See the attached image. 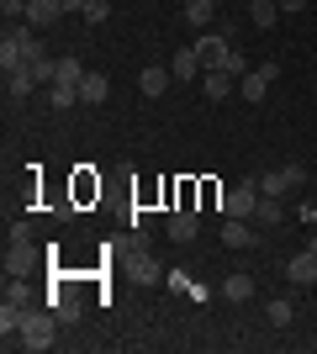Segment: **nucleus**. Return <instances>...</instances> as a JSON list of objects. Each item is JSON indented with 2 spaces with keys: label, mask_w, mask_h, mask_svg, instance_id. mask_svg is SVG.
<instances>
[{
  "label": "nucleus",
  "mask_w": 317,
  "mask_h": 354,
  "mask_svg": "<svg viewBox=\"0 0 317 354\" xmlns=\"http://www.w3.org/2000/svg\"><path fill=\"white\" fill-rule=\"evenodd\" d=\"M53 323H59V312H53V307H32L27 312V328H21V339H16V344L32 349V354L48 349V344H53Z\"/></svg>",
  "instance_id": "nucleus-1"
},
{
  "label": "nucleus",
  "mask_w": 317,
  "mask_h": 354,
  "mask_svg": "<svg viewBox=\"0 0 317 354\" xmlns=\"http://www.w3.org/2000/svg\"><path fill=\"white\" fill-rule=\"evenodd\" d=\"M191 48H196V59H201V69H206V74H211V69H222L227 53H233V43H227L222 32H201Z\"/></svg>",
  "instance_id": "nucleus-2"
},
{
  "label": "nucleus",
  "mask_w": 317,
  "mask_h": 354,
  "mask_svg": "<svg viewBox=\"0 0 317 354\" xmlns=\"http://www.w3.org/2000/svg\"><path fill=\"white\" fill-rule=\"evenodd\" d=\"M259 207V185L254 180H243V185H233V191L222 196V217H254Z\"/></svg>",
  "instance_id": "nucleus-3"
},
{
  "label": "nucleus",
  "mask_w": 317,
  "mask_h": 354,
  "mask_svg": "<svg viewBox=\"0 0 317 354\" xmlns=\"http://www.w3.org/2000/svg\"><path fill=\"white\" fill-rule=\"evenodd\" d=\"M275 74H280V64H270V59H265V64H254V69H249V74L238 80V90L249 95V101H265V90L275 85Z\"/></svg>",
  "instance_id": "nucleus-4"
},
{
  "label": "nucleus",
  "mask_w": 317,
  "mask_h": 354,
  "mask_svg": "<svg viewBox=\"0 0 317 354\" xmlns=\"http://www.w3.org/2000/svg\"><path fill=\"white\" fill-rule=\"evenodd\" d=\"M37 270V249H32V238H21V243H6V281H16V275H32Z\"/></svg>",
  "instance_id": "nucleus-5"
},
{
  "label": "nucleus",
  "mask_w": 317,
  "mask_h": 354,
  "mask_svg": "<svg viewBox=\"0 0 317 354\" xmlns=\"http://www.w3.org/2000/svg\"><path fill=\"white\" fill-rule=\"evenodd\" d=\"M164 227H169V238H175V243H191V238L201 233V217H196V207H175Z\"/></svg>",
  "instance_id": "nucleus-6"
},
{
  "label": "nucleus",
  "mask_w": 317,
  "mask_h": 354,
  "mask_svg": "<svg viewBox=\"0 0 317 354\" xmlns=\"http://www.w3.org/2000/svg\"><path fill=\"white\" fill-rule=\"evenodd\" d=\"M286 275H291V286H312V281H317V238L286 265Z\"/></svg>",
  "instance_id": "nucleus-7"
},
{
  "label": "nucleus",
  "mask_w": 317,
  "mask_h": 354,
  "mask_svg": "<svg viewBox=\"0 0 317 354\" xmlns=\"http://www.w3.org/2000/svg\"><path fill=\"white\" fill-rule=\"evenodd\" d=\"M222 243H227V249H254L259 233L249 227V217H227L222 222Z\"/></svg>",
  "instance_id": "nucleus-8"
},
{
  "label": "nucleus",
  "mask_w": 317,
  "mask_h": 354,
  "mask_svg": "<svg viewBox=\"0 0 317 354\" xmlns=\"http://www.w3.org/2000/svg\"><path fill=\"white\" fill-rule=\"evenodd\" d=\"M59 16H64V0H32V6H27V27L43 32V27H53Z\"/></svg>",
  "instance_id": "nucleus-9"
},
{
  "label": "nucleus",
  "mask_w": 317,
  "mask_h": 354,
  "mask_svg": "<svg viewBox=\"0 0 317 354\" xmlns=\"http://www.w3.org/2000/svg\"><path fill=\"white\" fill-rule=\"evenodd\" d=\"M169 85H175V74H169V69H159V64H153V69H143V74H137V90H143L148 101H159V95H164Z\"/></svg>",
  "instance_id": "nucleus-10"
},
{
  "label": "nucleus",
  "mask_w": 317,
  "mask_h": 354,
  "mask_svg": "<svg viewBox=\"0 0 317 354\" xmlns=\"http://www.w3.org/2000/svg\"><path fill=\"white\" fill-rule=\"evenodd\" d=\"M106 95H111V80H106L101 69H95V74H85V80H79V106H101Z\"/></svg>",
  "instance_id": "nucleus-11"
},
{
  "label": "nucleus",
  "mask_w": 317,
  "mask_h": 354,
  "mask_svg": "<svg viewBox=\"0 0 317 354\" xmlns=\"http://www.w3.org/2000/svg\"><path fill=\"white\" fill-rule=\"evenodd\" d=\"M133 275H137L143 286H159V281H164V265H159L148 249H137V254H133Z\"/></svg>",
  "instance_id": "nucleus-12"
},
{
  "label": "nucleus",
  "mask_w": 317,
  "mask_h": 354,
  "mask_svg": "<svg viewBox=\"0 0 317 354\" xmlns=\"http://www.w3.org/2000/svg\"><path fill=\"white\" fill-rule=\"evenodd\" d=\"M169 74H175V80H180V85H185V80H201V74H206V69H201L196 48H180V53H175V64H169Z\"/></svg>",
  "instance_id": "nucleus-13"
},
{
  "label": "nucleus",
  "mask_w": 317,
  "mask_h": 354,
  "mask_svg": "<svg viewBox=\"0 0 317 354\" xmlns=\"http://www.w3.org/2000/svg\"><path fill=\"white\" fill-rule=\"evenodd\" d=\"M233 85H238V80H233L227 69H211V74H201V95H206V101H222V95H227Z\"/></svg>",
  "instance_id": "nucleus-14"
},
{
  "label": "nucleus",
  "mask_w": 317,
  "mask_h": 354,
  "mask_svg": "<svg viewBox=\"0 0 317 354\" xmlns=\"http://www.w3.org/2000/svg\"><path fill=\"white\" fill-rule=\"evenodd\" d=\"M254 185H259V196H286V191H296V185H291V175H286V164H280V169H265Z\"/></svg>",
  "instance_id": "nucleus-15"
},
{
  "label": "nucleus",
  "mask_w": 317,
  "mask_h": 354,
  "mask_svg": "<svg viewBox=\"0 0 317 354\" xmlns=\"http://www.w3.org/2000/svg\"><path fill=\"white\" fill-rule=\"evenodd\" d=\"M21 328H27V312L6 301V307H0V339H6V344H11V339H21Z\"/></svg>",
  "instance_id": "nucleus-16"
},
{
  "label": "nucleus",
  "mask_w": 317,
  "mask_h": 354,
  "mask_svg": "<svg viewBox=\"0 0 317 354\" xmlns=\"http://www.w3.org/2000/svg\"><path fill=\"white\" fill-rule=\"evenodd\" d=\"M48 307L59 312V323H79V312H85V307H79V296H69V291H53V296H48Z\"/></svg>",
  "instance_id": "nucleus-17"
},
{
  "label": "nucleus",
  "mask_w": 317,
  "mask_h": 354,
  "mask_svg": "<svg viewBox=\"0 0 317 354\" xmlns=\"http://www.w3.org/2000/svg\"><path fill=\"white\" fill-rule=\"evenodd\" d=\"M265 317H270V328H291L296 301H291V296H275V301H265Z\"/></svg>",
  "instance_id": "nucleus-18"
},
{
  "label": "nucleus",
  "mask_w": 317,
  "mask_h": 354,
  "mask_svg": "<svg viewBox=\"0 0 317 354\" xmlns=\"http://www.w3.org/2000/svg\"><path fill=\"white\" fill-rule=\"evenodd\" d=\"M249 16H254V27L270 32L275 21H280V0H249Z\"/></svg>",
  "instance_id": "nucleus-19"
},
{
  "label": "nucleus",
  "mask_w": 317,
  "mask_h": 354,
  "mask_svg": "<svg viewBox=\"0 0 317 354\" xmlns=\"http://www.w3.org/2000/svg\"><path fill=\"white\" fill-rule=\"evenodd\" d=\"M280 217H286V207H280V196H259V207H254V222H259V227H275Z\"/></svg>",
  "instance_id": "nucleus-20"
},
{
  "label": "nucleus",
  "mask_w": 317,
  "mask_h": 354,
  "mask_svg": "<svg viewBox=\"0 0 317 354\" xmlns=\"http://www.w3.org/2000/svg\"><path fill=\"white\" fill-rule=\"evenodd\" d=\"M254 296V275H227L222 281V301H249Z\"/></svg>",
  "instance_id": "nucleus-21"
},
{
  "label": "nucleus",
  "mask_w": 317,
  "mask_h": 354,
  "mask_svg": "<svg viewBox=\"0 0 317 354\" xmlns=\"http://www.w3.org/2000/svg\"><path fill=\"white\" fill-rule=\"evenodd\" d=\"M211 16H217V0H185V21L191 27H211Z\"/></svg>",
  "instance_id": "nucleus-22"
},
{
  "label": "nucleus",
  "mask_w": 317,
  "mask_h": 354,
  "mask_svg": "<svg viewBox=\"0 0 317 354\" xmlns=\"http://www.w3.org/2000/svg\"><path fill=\"white\" fill-rule=\"evenodd\" d=\"M6 90H11V101H27L32 90H37V80H32V69H16V74H6Z\"/></svg>",
  "instance_id": "nucleus-23"
},
{
  "label": "nucleus",
  "mask_w": 317,
  "mask_h": 354,
  "mask_svg": "<svg viewBox=\"0 0 317 354\" xmlns=\"http://www.w3.org/2000/svg\"><path fill=\"white\" fill-rule=\"evenodd\" d=\"M6 301H11V307H21V312H32V307H37V296H32V286L21 281V275H16V281L6 286Z\"/></svg>",
  "instance_id": "nucleus-24"
},
{
  "label": "nucleus",
  "mask_w": 317,
  "mask_h": 354,
  "mask_svg": "<svg viewBox=\"0 0 317 354\" xmlns=\"http://www.w3.org/2000/svg\"><path fill=\"white\" fill-rule=\"evenodd\" d=\"M85 74H90V69H85L79 59H59V80H53V85H75V90H79V80H85Z\"/></svg>",
  "instance_id": "nucleus-25"
},
{
  "label": "nucleus",
  "mask_w": 317,
  "mask_h": 354,
  "mask_svg": "<svg viewBox=\"0 0 317 354\" xmlns=\"http://www.w3.org/2000/svg\"><path fill=\"white\" fill-rule=\"evenodd\" d=\"M69 106H79V90L75 85H53V111H69Z\"/></svg>",
  "instance_id": "nucleus-26"
},
{
  "label": "nucleus",
  "mask_w": 317,
  "mask_h": 354,
  "mask_svg": "<svg viewBox=\"0 0 317 354\" xmlns=\"http://www.w3.org/2000/svg\"><path fill=\"white\" fill-rule=\"evenodd\" d=\"M222 69L233 74V80H243V74L254 69V64H249V59H243V53H238V48H233V53H227V64H222Z\"/></svg>",
  "instance_id": "nucleus-27"
},
{
  "label": "nucleus",
  "mask_w": 317,
  "mask_h": 354,
  "mask_svg": "<svg viewBox=\"0 0 317 354\" xmlns=\"http://www.w3.org/2000/svg\"><path fill=\"white\" fill-rule=\"evenodd\" d=\"M27 6H32V0H0V11H6V21H27Z\"/></svg>",
  "instance_id": "nucleus-28"
},
{
  "label": "nucleus",
  "mask_w": 317,
  "mask_h": 354,
  "mask_svg": "<svg viewBox=\"0 0 317 354\" xmlns=\"http://www.w3.org/2000/svg\"><path fill=\"white\" fill-rule=\"evenodd\" d=\"M79 16H85V21H106V16H111V0H90Z\"/></svg>",
  "instance_id": "nucleus-29"
},
{
  "label": "nucleus",
  "mask_w": 317,
  "mask_h": 354,
  "mask_svg": "<svg viewBox=\"0 0 317 354\" xmlns=\"http://www.w3.org/2000/svg\"><path fill=\"white\" fill-rule=\"evenodd\" d=\"M21 238H32L27 222H11V233H6V243H21Z\"/></svg>",
  "instance_id": "nucleus-30"
},
{
  "label": "nucleus",
  "mask_w": 317,
  "mask_h": 354,
  "mask_svg": "<svg viewBox=\"0 0 317 354\" xmlns=\"http://www.w3.org/2000/svg\"><path fill=\"white\" fill-rule=\"evenodd\" d=\"M286 11H307V0H280V16Z\"/></svg>",
  "instance_id": "nucleus-31"
},
{
  "label": "nucleus",
  "mask_w": 317,
  "mask_h": 354,
  "mask_svg": "<svg viewBox=\"0 0 317 354\" xmlns=\"http://www.w3.org/2000/svg\"><path fill=\"white\" fill-rule=\"evenodd\" d=\"M85 6H90V0H64V16H69V11H85Z\"/></svg>",
  "instance_id": "nucleus-32"
}]
</instances>
